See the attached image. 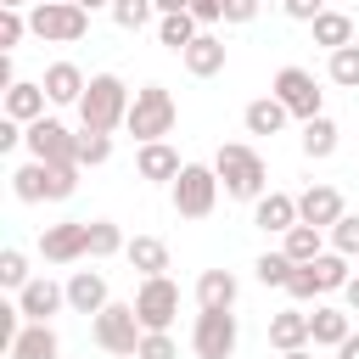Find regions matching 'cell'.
<instances>
[{
    "label": "cell",
    "mask_w": 359,
    "mask_h": 359,
    "mask_svg": "<svg viewBox=\"0 0 359 359\" xmlns=\"http://www.w3.org/2000/svg\"><path fill=\"white\" fill-rule=\"evenodd\" d=\"M107 157H112V135H107V129H79V168H84V163L95 168V163H107Z\"/></svg>",
    "instance_id": "obj_33"
},
{
    "label": "cell",
    "mask_w": 359,
    "mask_h": 359,
    "mask_svg": "<svg viewBox=\"0 0 359 359\" xmlns=\"http://www.w3.org/2000/svg\"><path fill=\"white\" fill-rule=\"evenodd\" d=\"M22 140H28V151L39 163H79V135L67 123H56V118H34Z\"/></svg>",
    "instance_id": "obj_10"
},
{
    "label": "cell",
    "mask_w": 359,
    "mask_h": 359,
    "mask_svg": "<svg viewBox=\"0 0 359 359\" xmlns=\"http://www.w3.org/2000/svg\"><path fill=\"white\" fill-rule=\"evenodd\" d=\"M297 219L331 230V224L342 219V191H337V185H309V191L297 196Z\"/></svg>",
    "instance_id": "obj_13"
},
{
    "label": "cell",
    "mask_w": 359,
    "mask_h": 359,
    "mask_svg": "<svg viewBox=\"0 0 359 359\" xmlns=\"http://www.w3.org/2000/svg\"><path fill=\"white\" fill-rule=\"evenodd\" d=\"M280 252H286L292 264H314V258H320V224H303V219H297V224L286 230V247H280Z\"/></svg>",
    "instance_id": "obj_28"
},
{
    "label": "cell",
    "mask_w": 359,
    "mask_h": 359,
    "mask_svg": "<svg viewBox=\"0 0 359 359\" xmlns=\"http://www.w3.org/2000/svg\"><path fill=\"white\" fill-rule=\"evenodd\" d=\"M252 224L258 230H292L297 224V196H286V191H269V196H258V213H252Z\"/></svg>",
    "instance_id": "obj_18"
},
{
    "label": "cell",
    "mask_w": 359,
    "mask_h": 359,
    "mask_svg": "<svg viewBox=\"0 0 359 359\" xmlns=\"http://www.w3.org/2000/svg\"><path fill=\"white\" fill-rule=\"evenodd\" d=\"M62 303H67V286H56V280H28V286L17 292V309H22V320H50Z\"/></svg>",
    "instance_id": "obj_14"
},
{
    "label": "cell",
    "mask_w": 359,
    "mask_h": 359,
    "mask_svg": "<svg viewBox=\"0 0 359 359\" xmlns=\"http://www.w3.org/2000/svg\"><path fill=\"white\" fill-rule=\"evenodd\" d=\"M135 359H174V337H168V331H146Z\"/></svg>",
    "instance_id": "obj_40"
},
{
    "label": "cell",
    "mask_w": 359,
    "mask_h": 359,
    "mask_svg": "<svg viewBox=\"0 0 359 359\" xmlns=\"http://www.w3.org/2000/svg\"><path fill=\"white\" fill-rule=\"evenodd\" d=\"M286 292H292V297H320L314 269H309V264H297V269H292V280H286Z\"/></svg>",
    "instance_id": "obj_41"
},
{
    "label": "cell",
    "mask_w": 359,
    "mask_h": 359,
    "mask_svg": "<svg viewBox=\"0 0 359 359\" xmlns=\"http://www.w3.org/2000/svg\"><path fill=\"white\" fill-rule=\"evenodd\" d=\"M22 34H34V28H28V17H22V11H11V6H0V50H11Z\"/></svg>",
    "instance_id": "obj_37"
},
{
    "label": "cell",
    "mask_w": 359,
    "mask_h": 359,
    "mask_svg": "<svg viewBox=\"0 0 359 359\" xmlns=\"http://www.w3.org/2000/svg\"><path fill=\"white\" fill-rule=\"evenodd\" d=\"M280 359H314V353H309V348H292V353H280Z\"/></svg>",
    "instance_id": "obj_48"
},
{
    "label": "cell",
    "mask_w": 359,
    "mask_h": 359,
    "mask_svg": "<svg viewBox=\"0 0 359 359\" xmlns=\"http://www.w3.org/2000/svg\"><path fill=\"white\" fill-rule=\"evenodd\" d=\"M303 151H309V157H331V151H337V123H331L325 112L303 123Z\"/></svg>",
    "instance_id": "obj_30"
},
{
    "label": "cell",
    "mask_w": 359,
    "mask_h": 359,
    "mask_svg": "<svg viewBox=\"0 0 359 359\" xmlns=\"http://www.w3.org/2000/svg\"><path fill=\"white\" fill-rule=\"evenodd\" d=\"M196 303H202V309H236V275H230V269H202Z\"/></svg>",
    "instance_id": "obj_22"
},
{
    "label": "cell",
    "mask_w": 359,
    "mask_h": 359,
    "mask_svg": "<svg viewBox=\"0 0 359 359\" xmlns=\"http://www.w3.org/2000/svg\"><path fill=\"white\" fill-rule=\"evenodd\" d=\"M140 337H146V325H140L135 303H107V309L95 314V342H101L107 353L135 359V353H140Z\"/></svg>",
    "instance_id": "obj_6"
},
{
    "label": "cell",
    "mask_w": 359,
    "mask_h": 359,
    "mask_svg": "<svg viewBox=\"0 0 359 359\" xmlns=\"http://www.w3.org/2000/svg\"><path fill=\"white\" fill-rule=\"evenodd\" d=\"M151 17V0H112V22L118 28H140Z\"/></svg>",
    "instance_id": "obj_38"
},
{
    "label": "cell",
    "mask_w": 359,
    "mask_h": 359,
    "mask_svg": "<svg viewBox=\"0 0 359 359\" xmlns=\"http://www.w3.org/2000/svg\"><path fill=\"white\" fill-rule=\"evenodd\" d=\"M84 84H90V79H84L73 62H50V67H45V95H50L56 107L79 101V95H84Z\"/></svg>",
    "instance_id": "obj_20"
},
{
    "label": "cell",
    "mask_w": 359,
    "mask_h": 359,
    "mask_svg": "<svg viewBox=\"0 0 359 359\" xmlns=\"http://www.w3.org/2000/svg\"><path fill=\"white\" fill-rule=\"evenodd\" d=\"M180 56H185V67H191V73H196V79H213V73H219V67H224V39H219V34H208V28H202V34H196V39H191V45H185V50H180Z\"/></svg>",
    "instance_id": "obj_16"
},
{
    "label": "cell",
    "mask_w": 359,
    "mask_h": 359,
    "mask_svg": "<svg viewBox=\"0 0 359 359\" xmlns=\"http://www.w3.org/2000/svg\"><path fill=\"white\" fill-rule=\"evenodd\" d=\"M213 174H219V185H224L230 196H241V202H258V196H264V157H258L252 146H219Z\"/></svg>",
    "instance_id": "obj_3"
},
{
    "label": "cell",
    "mask_w": 359,
    "mask_h": 359,
    "mask_svg": "<svg viewBox=\"0 0 359 359\" xmlns=\"http://www.w3.org/2000/svg\"><path fill=\"white\" fill-rule=\"evenodd\" d=\"M123 129H129L140 146H146V140H163V135L174 129V95H168L163 84H146V90H135Z\"/></svg>",
    "instance_id": "obj_4"
},
{
    "label": "cell",
    "mask_w": 359,
    "mask_h": 359,
    "mask_svg": "<svg viewBox=\"0 0 359 359\" xmlns=\"http://www.w3.org/2000/svg\"><path fill=\"white\" fill-rule=\"evenodd\" d=\"M11 191L17 202H67L79 191V163H22L11 174Z\"/></svg>",
    "instance_id": "obj_1"
},
{
    "label": "cell",
    "mask_w": 359,
    "mask_h": 359,
    "mask_svg": "<svg viewBox=\"0 0 359 359\" xmlns=\"http://www.w3.org/2000/svg\"><path fill=\"white\" fill-rule=\"evenodd\" d=\"M309 28H314V45H325V50L353 45V17H342V11H320Z\"/></svg>",
    "instance_id": "obj_25"
},
{
    "label": "cell",
    "mask_w": 359,
    "mask_h": 359,
    "mask_svg": "<svg viewBox=\"0 0 359 359\" xmlns=\"http://www.w3.org/2000/svg\"><path fill=\"white\" fill-rule=\"evenodd\" d=\"M151 6H157L163 17H168V11H191V0H151Z\"/></svg>",
    "instance_id": "obj_47"
},
{
    "label": "cell",
    "mask_w": 359,
    "mask_h": 359,
    "mask_svg": "<svg viewBox=\"0 0 359 359\" xmlns=\"http://www.w3.org/2000/svg\"><path fill=\"white\" fill-rule=\"evenodd\" d=\"M191 348H196V359H230L236 353V314L230 309H202L196 331H191Z\"/></svg>",
    "instance_id": "obj_9"
},
{
    "label": "cell",
    "mask_w": 359,
    "mask_h": 359,
    "mask_svg": "<svg viewBox=\"0 0 359 359\" xmlns=\"http://www.w3.org/2000/svg\"><path fill=\"white\" fill-rule=\"evenodd\" d=\"M309 269H314L320 292H342V286H348V252H320Z\"/></svg>",
    "instance_id": "obj_31"
},
{
    "label": "cell",
    "mask_w": 359,
    "mask_h": 359,
    "mask_svg": "<svg viewBox=\"0 0 359 359\" xmlns=\"http://www.w3.org/2000/svg\"><path fill=\"white\" fill-rule=\"evenodd\" d=\"M252 269H258V280H264V286H286V280H292V269H297V264H292V258H286V252H264V258H258V264H252Z\"/></svg>",
    "instance_id": "obj_35"
},
{
    "label": "cell",
    "mask_w": 359,
    "mask_h": 359,
    "mask_svg": "<svg viewBox=\"0 0 359 359\" xmlns=\"http://www.w3.org/2000/svg\"><path fill=\"white\" fill-rule=\"evenodd\" d=\"M331 241H337V252H359V213H342L337 224H331Z\"/></svg>",
    "instance_id": "obj_39"
},
{
    "label": "cell",
    "mask_w": 359,
    "mask_h": 359,
    "mask_svg": "<svg viewBox=\"0 0 359 359\" xmlns=\"http://www.w3.org/2000/svg\"><path fill=\"white\" fill-rule=\"evenodd\" d=\"M258 17V0H224V22H252Z\"/></svg>",
    "instance_id": "obj_44"
},
{
    "label": "cell",
    "mask_w": 359,
    "mask_h": 359,
    "mask_svg": "<svg viewBox=\"0 0 359 359\" xmlns=\"http://www.w3.org/2000/svg\"><path fill=\"white\" fill-rule=\"evenodd\" d=\"M45 84H6V118H17V123H34V118H45Z\"/></svg>",
    "instance_id": "obj_21"
},
{
    "label": "cell",
    "mask_w": 359,
    "mask_h": 359,
    "mask_svg": "<svg viewBox=\"0 0 359 359\" xmlns=\"http://www.w3.org/2000/svg\"><path fill=\"white\" fill-rule=\"evenodd\" d=\"M196 34H202V22H196L191 11H168V17H163V28H157V39H163L168 50H185Z\"/></svg>",
    "instance_id": "obj_29"
},
{
    "label": "cell",
    "mask_w": 359,
    "mask_h": 359,
    "mask_svg": "<svg viewBox=\"0 0 359 359\" xmlns=\"http://www.w3.org/2000/svg\"><path fill=\"white\" fill-rule=\"evenodd\" d=\"M219 202V174L202 168V163H185L180 180H174V213L180 219H208Z\"/></svg>",
    "instance_id": "obj_7"
},
{
    "label": "cell",
    "mask_w": 359,
    "mask_h": 359,
    "mask_svg": "<svg viewBox=\"0 0 359 359\" xmlns=\"http://www.w3.org/2000/svg\"><path fill=\"white\" fill-rule=\"evenodd\" d=\"M39 252H45V264H73V258H84V252H90V224H84V219L50 224V230L39 236Z\"/></svg>",
    "instance_id": "obj_12"
},
{
    "label": "cell",
    "mask_w": 359,
    "mask_h": 359,
    "mask_svg": "<svg viewBox=\"0 0 359 359\" xmlns=\"http://www.w3.org/2000/svg\"><path fill=\"white\" fill-rule=\"evenodd\" d=\"M331 84H342V90H359V45H342V50H331Z\"/></svg>",
    "instance_id": "obj_34"
},
{
    "label": "cell",
    "mask_w": 359,
    "mask_h": 359,
    "mask_svg": "<svg viewBox=\"0 0 359 359\" xmlns=\"http://www.w3.org/2000/svg\"><path fill=\"white\" fill-rule=\"evenodd\" d=\"M56 353H62V342H56L50 320H28L11 342V359H56Z\"/></svg>",
    "instance_id": "obj_15"
},
{
    "label": "cell",
    "mask_w": 359,
    "mask_h": 359,
    "mask_svg": "<svg viewBox=\"0 0 359 359\" xmlns=\"http://www.w3.org/2000/svg\"><path fill=\"white\" fill-rule=\"evenodd\" d=\"M0 286H17V292L28 286V258H22L17 247H6V252H0Z\"/></svg>",
    "instance_id": "obj_36"
},
{
    "label": "cell",
    "mask_w": 359,
    "mask_h": 359,
    "mask_svg": "<svg viewBox=\"0 0 359 359\" xmlns=\"http://www.w3.org/2000/svg\"><path fill=\"white\" fill-rule=\"evenodd\" d=\"M0 6H11V11H22V6H28V0H0Z\"/></svg>",
    "instance_id": "obj_50"
},
{
    "label": "cell",
    "mask_w": 359,
    "mask_h": 359,
    "mask_svg": "<svg viewBox=\"0 0 359 359\" xmlns=\"http://www.w3.org/2000/svg\"><path fill=\"white\" fill-rule=\"evenodd\" d=\"M342 297H348V309L359 314V275H348V286H342Z\"/></svg>",
    "instance_id": "obj_46"
},
{
    "label": "cell",
    "mask_w": 359,
    "mask_h": 359,
    "mask_svg": "<svg viewBox=\"0 0 359 359\" xmlns=\"http://www.w3.org/2000/svg\"><path fill=\"white\" fill-rule=\"evenodd\" d=\"M337 359H359V337H353V331L337 342Z\"/></svg>",
    "instance_id": "obj_45"
},
{
    "label": "cell",
    "mask_w": 359,
    "mask_h": 359,
    "mask_svg": "<svg viewBox=\"0 0 359 359\" xmlns=\"http://www.w3.org/2000/svg\"><path fill=\"white\" fill-rule=\"evenodd\" d=\"M79 118H84V129H118L123 118H129V90H123V79L118 73H95L90 84H84V95H79Z\"/></svg>",
    "instance_id": "obj_2"
},
{
    "label": "cell",
    "mask_w": 359,
    "mask_h": 359,
    "mask_svg": "<svg viewBox=\"0 0 359 359\" xmlns=\"http://www.w3.org/2000/svg\"><path fill=\"white\" fill-rule=\"evenodd\" d=\"M28 28H34L39 39H50V45H73V39H84L90 11H84L79 0H39L34 17H28Z\"/></svg>",
    "instance_id": "obj_5"
},
{
    "label": "cell",
    "mask_w": 359,
    "mask_h": 359,
    "mask_svg": "<svg viewBox=\"0 0 359 359\" xmlns=\"http://www.w3.org/2000/svg\"><path fill=\"white\" fill-rule=\"evenodd\" d=\"M67 303H73L79 314H101V309H107V275L79 269V275L67 280Z\"/></svg>",
    "instance_id": "obj_19"
},
{
    "label": "cell",
    "mask_w": 359,
    "mask_h": 359,
    "mask_svg": "<svg viewBox=\"0 0 359 359\" xmlns=\"http://www.w3.org/2000/svg\"><path fill=\"white\" fill-rule=\"evenodd\" d=\"M286 107H280V95H258L252 107H247V135H280L286 129Z\"/></svg>",
    "instance_id": "obj_24"
},
{
    "label": "cell",
    "mask_w": 359,
    "mask_h": 359,
    "mask_svg": "<svg viewBox=\"0 0 359 359\" xmlns=\"http://www.w3.org/2000/svg\"><path fill=\"white\" fill-rule=\"evenodd\" d=\"M269 342H275L280 353H292V348H309V314H303V309H286V314H275V320H269Z\"/></svg>",
    "instance_id": "obj_23"
},
{
    "label": "cell",
    "mask_w": 359,
    "mask_h": 359,
    "mask_svg": "<svg viewBox=\"0 0 359 359\" xmlns=\"http://www.w3.org/2000/svg\"><path fill=\"white\" fill-rule=\"evenodd\" d=\"M123 252H129V264H135L140 275H163V269H168V247H163L157 236H135Z\"/></svg>",
    "instance_id": "obj_27"
},
{
    "label": "cell",
    "mask_w": 359,
    "mask_h": 359,
    "mask_svg": "<svg viewBox=\"0 0 359 359\" xmlns=\"http://www.w3.org/2000/svg\"><path fill=\"white\" fill-rule=\"evenodd\" d=\"M135 314H140L146 331H168L174 314H180V286H174L168 275H146L140 292H135Z\"/></svg>",
    "instance_id": "obj_8"
},
{
    "label": "cell",
    "mask_w": 359,
    "mask_h": 359,
    "mask_svg": "<svg viewBox=\"0 0 359 359\" xmlns=\"http://www.w3.org/2000/svg\"><path fill=\"white\" fill-rule=\"evenodd\" d=\"M135 168H140V180H180V151L168 146V140H146L140 146V157H135Z\"/></svg>",
    "instance_id": "obj_17"
},
{
    "label": "cell",
    "mask_w": 359,
    "mask_h": 359,
    "mask_svg": "<svg viewBox=\"0 0 359 359\" xmlns=\"http://www.w3.org/2000/svg\"><path fill=\"white\" fill-rule=\"evenodd\" d=\"M286 6V17H297V22H314L320 11H325V0H280Z\"/></svg>",
    "instance_id": "obj_43"
},
{
    "label": "cell",
    "mask_w": 359,
    "mask_h": 359,
    "mask_svg": "<svg viewBox=\"0 0 359 359\" xmlns=\"http://www.w3.org/2000/svg\"><path fill=\"white\" fill-rule=\"evenodd\" d=\"M129 241L118 236V224L112 219H90V258H112V252H123Z\"/></svg>",
    "instance_id": "obj_32"
},
{
    "label": "cell",
    "mask_w": 359,
    "mask_h": 359,
    "mask_svg": "<svg viewBox=\"0 0 359 359\" xmlns=\"http://www.w3.org/2000/svg\"><path fill=\"white\" fill-rule=\"evenodd\" d=\"M191 17H196L202 28H213V22L224 17V0H191Z\"/></svg>",
    "instance_id": "obj_42"
},
{
    "label": "cell",
    "mask_w": 359,
    "mask_h": 359,
    "mask_svg": "<svg viewBox=\"0 0 359 359\" xmlns=\"http://www.w3.org/2000/svg\"><path fill=\"white\" fill-rule=\"evenodd\" d=\"M79 6H84V11H95V6H112V0H79Z\"/></svg>",
    "instance_id": "obj_49"
},
{
    "label": "cell",
    "mask_w": 359,
    "mask_h": 359,
    "mask_svg": "<svg viewBox=\"0 0 359 359\" xmlns=\"http://www.w3.org/2000/svg\"><path fill=\"white\" fill-rule=\"evenodd\" d=\"M269 95H280V107H286L292 118H303V123L320 118V90H314V73H303V67H280Z\"/></svg>",
    "instance_id": "obj_11"
},
{
    "label": "cell",
    "mask_w": 359,
    "mask_h": 359,
    "mask_svg": "<svg viewBox=\"0 0 359 359\" xmlns=\"http://www.w3.org/2000/svg\"><path fill=\"white\" fill-rule=\"evenodd\" d=\"M342 337H348V314L342 309H314L309 314V342L314 348H337Z\"/></svg>",
    "instance_id": "obj_26"
}]
</instances>
